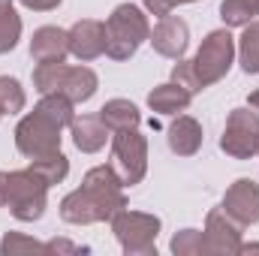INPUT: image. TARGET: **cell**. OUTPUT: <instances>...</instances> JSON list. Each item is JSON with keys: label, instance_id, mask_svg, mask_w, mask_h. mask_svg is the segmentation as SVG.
<instances>
[{"label": "cell", "instance_id": "6da1fadb", "mask_svg": "<svg viewBox=\"0 0 259 256\" xmlns=\"http://www.w3.org/2000/svg\"><path fill=\"white\" fill-rule=\"evenodd\" d=\"M127 208V193L118 172L109 166L88 169L81 187L66 193L61 199V220L72 226H91V223H112L118 211Z\"/></svg>", "mask_w": 259, "mask_h": 256}, {"label": "cell", "instance_id": "7a4b0ae2", "mask_svg": "<svg viewBox=\"0 0 259 256\" xmlns=\"http://www.w3.org/2000/svg\"><path fill=\"white\" fill-rule=\"evenodd\" d=\"M49 184L27 166L18 172H0V208H6L15 220L33 223L46 214Z\"/></svg>", "mask_w": 259, "mask_h": 256}, {"label": "cell", "instance_id": "3957f363", "mask_svg": "<svg viewBox=\"0 0 259 256\" xmlns=\"http://www.w3.org/2000/svg\"><path fill=\"white\" fill-rule=\"evenodd\" d=\"M151 36V21L136 3H121L106 18V55L112 61H130Z\"/></svg>", "mask_w": 259, "mask_h": 256}, {"label": "cell", "instance_id": "277c9868", "mask_svg": "<svg viewBox=\"0 0 259 256\" xmlns=\"http://www.w3.org/2000/svg\"><path fill=\"white\" fill-rule=\"evenodd\" d=\"M160 217L145 211H118L112 217V232L127 256H157V235H160Z\"/></svg>", "mask_w": 259, "mask_h": 256}, {"label": "cell", "instance_id": "5b68a950", "mask_svg": "<svg viewBox=\"0 0 259 256\" xmlns=\"http://www.w3.org/2000/svg\"><path fill=\"white\" fill-rule=\"evenodd\" d=\"M61 133H64L61 124H55L49 115L33 109L15 127V148L27 160H42V157H52L61 151V139H64Z\"/></svg>", "mask_w": 259, "mask_h": 256}, {"label": "cell", "instance_id": "8992f818", "mask_svg": "<svg viewBox=\"0 0 259 256\" xmlns=\"http://www.w3.org/2000/svg\"><path fill=\"white\" fill-rule=\"evenodd\" d=\"M232 64H235V36L226 27L211 30L202 39V46H199V52L193 58L196 75H199L202 88H211L220 78H226V72L232 69Z\"/></svg>", "mask_w": 259, "mask_h": 256}, {"label": "cell", "instance_id": "52a82bcc", "mask_svg": "<svg viewBox=\"0 0 259 256\" xmlns=\"http://www.w3.org/2000/svg\"><path fill=\"white\" fill-rule=\"evenodd\" d=\"M112 169L124 181V187H136L148 172V139L136 130L112 133Z\"/></svg>", "mask_w": 259, "mask_h": 256}, {"label": "cell", "instance_id": "ba28073f", "mask_svg": "<svg viewBox=\"0 0 259 256\" xmlns=\"http://www.w3.org/2000/svg\"><path fill=\"white\" fill-rule=\"evenodd\" d=\"M220 151L232 160H250L259 151V112L250 106L232 109L226 118V127L220 136Z\"/></svg>", "mask_w": 259, "mask_h": 256}, {"label": "cell", "instance_id": "9c48e42d", "mask_svg": "<svg viewBox=\"0 0 259 256\" xmlns=\"http://www.w3.org/2000/svg\"><path fill=\"white\" fill-rule=\"evenodd\" d=\"M241 229L244 226L223 208L208 211L205 229H202L208 256H238L241 253Z\"/></svg>", "mask_w": 259, "mask_h": 256}, {"label": "cell", "instance_id": "30bf717a", "mask_svg": "<svg viewBox=\"0 0 259 256\" xmlns=\"http://www.w3.org/2000/svg\"><path fill=\"white\" fill-rule=\"evenodd\" d=\"M148 42L154 46L157 55H163V58H169V61H178V58H184V52H187V46H190V27H187V21L178 18V15H163V18L151 27Z\"/></svg>", "mask_w": 259, "mask_h": 256}, {"label": "cell", "instance_id": "8fae6325", "mask_svg": "<svg viewBox=\"0 0 259 256\" xmlns=\"http://www.w3.org/2000/svg\"><path fill=\"white\" fill-rule=\"evenodd\" d=\"M66 36H69V55L78 58L81 64H91L100 55H106V21L81 18L66 30Z\"/></svg>", "mask_w": 259, "mask_h": 256}, {"label": "cell", "instance_id": "7c38bea8", "mask_svg": "<svg viewBox=\"0 0 259 256\" xmlns=\"http://www.w3.org/2000/svg\"><path fill=\"white\" fill-rule=\"evenodd\" d=\"M226 214H232L241 226H253L259 223V184L250 178H238L229 190L223 193V205Z\"/></svg>", "mask_w": 259, "mask_h": 256}, {"label": "cell", "instance_id": "4fadbf2b", "mask_svg": "<svg viewBox=\"0 0 259 256\" xmlns=\"http://www.w3.org/2000/svg\"><path fill=\"white\" fill-rule=\"evenodd\" d=\"M66 55H69V36H66V30L52 27V24L33 30V36H30V58L36 64H64Z\"/></svg>", "mask_w": 259, "mask_h": 256}, {"label": "cell", "instance_id": "5bb4252c", "mask_svg": "<svg viewBox=\"0 0 259 256\" xmlns=\"http://www.w3.org/2000/svg\"><path fill=\"white\" fill-rule=\"evenodd\" d=\"M72 145L81 151V154H97V151H103L106 148V142L112 139V130L103 124V118L100 115H75L72 118Z\"/></svg>", "mask_w": 259, "mask_h": 256}, {"label": "cell", "instance_id": "9a60e30c", "mask_svg": "<svg viewBox=\"0 0 259 256\" xmlns=\"http://www.w3.org/2000/svg\"><path fill=\"white\" fill-rule=\"evenodd\" d=\"M100 88V78L91 66L78 64V66H66L64 69V78L58 84V94H64L66 100L75 106V103H88Z\"/></svg>", "mask_w": 259, "mask_h": 256}, {"label": "cell", "instance_id": "2e32d148", "mask_svg": "<svg viewBox=\"0 0 259 256\" xmlns=\"http://www.w3.org/2000/svg\"><path fill=\"white\" fill-rule=\"evenodd\" d=\"M169 148H172V154H178V157H193L196 151L202 148V124L190 118V115H175V121L169 124Z\"/></svg>", "mask_w": 259, "mask_h": 256}, {"label": "cell", "instance_id": "e0dca14e", "mask_svg": "<svg viewBox=\"0 0 259 256\" xmlns=\"http://www.w3.org/2000/svg\"><path fill=\"white\" fill-rule=\"evenodd\" d=\"M190 103H193V94H190L187 88H181L178 81L157 84V88L148 94V106H151V112H157V115H181V112H187Z\"/></svg>", "mask_w": 259, "mask_h": 256}, {"label": "cell", "instance_id": "ac0fdd59", "mask_svg": "<svg viewBox=\"0 0 259 256\" xmlns=\"http://www.w3.org/2000/svg\"><path fill=\"white\" fill-rule=\"evenodd\" d=\"M100 118H103V124L112 130V133H118V130H136L142 124V112L130 103V100H109L100 112H97Z\"/></svg>", "mask_w": 259, "mask_h": 256}, {"label": "cell", "instance_id": "d6986e66", "mask_svg": "<svg viewBox=\"0 0 259 256\" xmlns=\"http://www.w3.org/2000/svg\"><path fill=\"white\" fill-rule=\"evenodd\" d=\"M235 55H238V64L247 75H256L259 72V21L244 24L238 42H235Z\"/></svg>", "mask_w": 259, "mask_h": 256}, {"label": "cell", "instance_id": "ffe728a7", "mask_svg": "<svg viewBox=\"0 0 259 256\" xmlns=\"http://www.w3.org/2000/svg\"><path fill=\"white\" fill-rule=\"evenodd\" d=\"M21 39V15L15 12V0H0V55H9Z\"/></svg>", "mask_w": 259, "mask_h": 256}, {"label": "cell", "instance_id": "44dd1931", "mask_svg": "<svg viewBox=\"0 0 259 256\" xmlns=\"http://www.w3.org/2000/svg\"><path fill=\"white\" fill-rule=\"evenodd\" d=\"M259 15V0H223L220 18L226 27H244Z\"/></svg>", "mask_w": 259, "mask_h": 256}, {"label": "cell", "instance_id": "7402d4cb", "mask_svg": "<svg viewBox=\"0 0 259 256\" xmlns=\"http://www.w3.org/2000/svg\"><path fill=\"white\" fill-rule=\"evenodd\" d=\"M24 106H27V97H24L21 81L12 75H0V112L18 115V112H24Z\"/></svg>", "mask_w": 259, "mask_h": 256}, {"label": "cell", "instance_id": "603a6c76", "mask_svg": "<svg viewBox=\"0 0 259 256\" xmlns=\"http://www.w3.org/2000/svg\"><path fill=\"white\" fill-rule=\"evenodd\" d=\"M30 169L52 187V184H61L66 175H69V160L64 154H52V157H42V160H30Z\"/></svg>", "mask_w": 259, "mask_h": 256}, {"label": "cell", "instance_id": "cb8c5ba5", "mask_svg": "<svg viewBox=\"0 0 259 256\" xmlns=\"http://www.w3.org/2000/svg\"><path fill=\"white\" fill-rule=\"evenodd\" d=\"M36 109L42 112V115H49L55 124H61V127H69L72 124V118H75V112H72V103L66 100L64 94H46L39 103H36Z\"/></svg>", "mask_w": 259, "mask_h": 256}, {"label": "cell", "instance_id": "d4e9b609", "mask_svg": "<svg viewBox=\"0 0 259 256\" xmlns=\"http://www.w3.org/2000/svg\"><path fill=\"white\" fill-rule=\"evenodd\" d=\"M0 253L3 256H15V253H49V241H36V238H27L21 232H6L3 241H0Z\"/></svg>", "mask_w": 259, "mask_h": 256}, {"label": "cell", "instance_id": "484cf974", "mask_svg": "<svg viewBox=\"0 0 259 256\" xmlns=\"http://www.w3.org/2000/svg\"><path fill=\"white\" fill-rule=\"evenodd\" d=\"M64 69H66V64H36V69H33V88H36V94L39 97L58 94V84L64 78Z\"/></svg>", "mask_w": 259, "mask_h": 256}, {"label": "cell", "instance_id": "4316f807", "mask_svg": "<svg viewBox=\"0 0 259 256\" xmlns=\"http://www.w3.org/2000/svg\"><path fill=\"white\" fill-rule=\"evenodd\" d=\"M169 250L175 256H208V250H205V235L199 229H181L172 238Z\"/></svg>", "mask_w": 259, "mask_h": 256}, {"label": "cell", "instance_id": "83f0119b", "mask_svg": "<svg viewBox=\"0 0 259 256\" xmlns=\"http://www.w3.org/2000/svg\"><path fill=\"white\" fill-rule=\"evenodd\" d=\"M172 81H178V84H181V88H187L190 94L205 91V88H202V81H199V75H196L193 61H184V58H178V64L172 66Z\"/></svg>", "mask_w": 259, "mask_h": 256}, {"label": "cell", "instance_id": "f1b7e54d", "mask_svg": "<svg viewBox=\"0 0 259 256\" xmlns=\"http://www.w3.org/2000/svg\"><path fill=\"white\" fill-rule=\"evenodd\" d=\"M142 3H145V9H148L151 15L163 18V15H172V9H175V6H184V3H196V0H142Z\"/></svg>", "mask_w": 259, "mask_h": 256}, {"label": "cell", "instance_id": "f546056e", "mask_svg": "<svg viewBox=\"0 0 259 256\" xmlns=\"http://www.w3.org/2000/svg\"><path fill=\"white\" fill-rule=\"evenodd\" d=\"M21 6H27V9H33V12H52V9H58L64 0H18Z\"/></svg>", "mask_w": 259, "mask_h": 256}, {"label": "cell", "instance_id": "4dcf8cb0", "mask_svg": "<svg viewBox=\"0 0 259 256\" xmlns=\"http://www.w3.org/2000/svg\"><path fill=\"white\" fill-rule=\"evenodd\" d=\"M49 253H78V247L64 238H55V241H49Z\"/></svg>", "mask_w": 259, "mask_h": 256}, {"label": "cell", "instance_id": "1f68e13d", "mask_svg": "<svg viewBox=\"0 0 259 256\" xmlns=\"http://www.w3.org/2000/svg\"><path fill=\"white\" fill-rule=\"evenodd\" d=\"M247 106H250V109H256V112H259V88L253 91V94H250V97H247Z\"/></svg>", "mask_w": 259, "mask_h": 256}, {"label": "cell", "instance_id": "d6a6232c", "mask_svg": "<svg viewBox=\"0 0 259 256\" xmlns=\"http://www.w3.org/2000/svg\"><path fill=\"white\" fill-rule=\"evenodd\" d=\"M241 253H259V244H244L241 241Z\"/></svg>", "mask_w": 259, "mask_h": 256}, {"label": "cell", "instance_id": "836d02e7", "mask_svg": "<svg viewBox=\"0 0 259 256\" xmlns=\"http://www.w3.org/2000/svg\"><path fill=\"white\" fill-rule=\"evenodd\" d=\"M0 118H3V112H0Z\"/></svg>", "mask_w": 259, "mask_h": 256}, {"label": "cell", "instance_id": "e575fe53", "mask_svg": "<svg viewBox=\"0 0 259 256\" xmlns=\"http://www.w3.org/2000/svg\"><path fill=\"white\" fill-rule=\"evenodd\" d=\"M256 154H259V151H256Z\"/></svg>", "mask_w": 259, "mask_h": 256}]
</instances>
